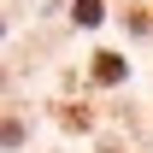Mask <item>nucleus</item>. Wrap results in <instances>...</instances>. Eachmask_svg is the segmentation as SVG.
I'll list each match as a JSON object with an SVG mask.
<instances>
[{
	"mask_svg": "<svg viewBox=\"0 0 153 153\" xmlns=\"http://www.w3.org/2000/svg\"><path fill=\"white\" fill-rule=\"evenodd\" d=\"M94 76H100V82H124V59H118V53H100L94 59Z\"/></svg>",
	"mask_w": 153,
	"mask_h": 153,
	"instance_id": "f257e3e1",
	"label": "nucleus"
},
{
	"mask_svg": "<svg viewBox=\"0 0 153 153\" xmlns=\"http://www.w3.org/2000/svg\"><path fill=\"white\" fill-rule=\"evenodd\" d=\"M18 141H24V124L18 118H0V147H18Z\"/></svg>",
	"mask_w": 153,
	"mask_h": 153,
	"instance_id": "f03ea898",
	"label": "nucleus"
},
{
	"mask_svg": "<svg viewBox=\"0 0 153 153\" xmlns=\"http://www.w3.org/2000/svg\"><path fill=\"white\" fill-rule=\"evenodd\" d=\"M100 18H106L100 0H76V24H100Z\"/></svg>",
	"mask_w": 153,
	"mask_h": 153,
	"instance_id": "7ed1b4c3",
	"label": "nucleus"
}]
</instances>
